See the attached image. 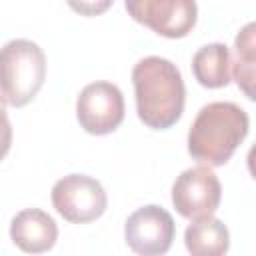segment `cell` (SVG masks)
Segmentation results:
<instances>
[{"label":"cell","instance_id":"8fae6325","mask_svg":"<svg viewBox=\"0 0 256 256\" xmlns=\"http://www.w3.org/2000/svg\"><path fill=\"white\" fill-rule=\"evenodd\" d=\"M184 244L194 256H222L230 248V232L226 224L214 216L192 220L184 232Z\"/></svg>","mask_w":256,"mask_h":256},{"label":"cell","instance_id":"9a60e30c","mask_svg":"<svg viewBox=\"0 0 256 256\" xmlns=\"http://www.w3.org/2000/svg\"><path fill=\"white\" fill-rule=\"evenodd\" d=\"M246 164H248V172H250V176L256 180V142H254V144L250 146V150H248Z\"/></svg>","mask_w":256,"mask_h":256},{"label":"cell","instance_id":"52a82bcc","mask_svg":"<svg viewBox=\"0 0 256 256\" xmlns=\"http://www.w3.org/2000/svg\"><path fill=\"white\" fill-rule=\"evenodd\" d=\"M76 118L84 132L104 136L124 120V96L112 82L98 80L82 88L76 100Z\"/></svg>","mask_w":256,"mask_h":256},{"label":"cell","instance_id":"30bf717a","mask_svg":"<svg viewBox=\"0 0 256 256\" xmlns=\"http://www.w3.org/2000/svg\"><path fill=\"white\" fill-rule=\"evenodd\" d=\"M192 74L204 88L228 86L232 74V58L228 46L222 42L202 46L192 58Z\"/></svg>","mask_w":256,"mask_h":256},{"label":"cell","instance_id":"8992f818","mask_svg":"<svg viewBox=\"0 0 256 256\" xmlns=\"http://www.w3.org/2000/svg\"><path fill=\"white\" fill-rule=\"evenodd\" d=\"M124 6L132 20L164 38H184L198 20L196 0H126Z\"/></svg>","mask_w":256,"mask_h":256},{"label":"cell","instance_id":"7a4b0ae2","mask_svg":"<svg viewBox=\"0 0 256 256\" xmlns=\"http://www.w3.org/2000/svg\"><path fill=\"white\" fill-rule=\"evenodd\" d=\"M250 130L248 114L234 102H210L200 108L188 130L190 156L206 166H224Z\"/></svg>","mask_w":256,"mask_h":256},{"label":"cell","instance_id":"4fadbf2b","mask_svg":"<svg viewBox=\"0 0 256 256\" xmlns=\"http://www.w3.org/2000/svg\"><path fill=\"white\" fill-rule=\"evenodd\" d=\"M234 52L236 56L256 54V22H248L240 28V32L234 38Z\"/></svg>","mask_w":256,"mask_h":256},{"label":"cell","instance_id":"5bb4252c","mask_svg":"<svg viewBox=\"0 0 256 256\" xmlns=\"http://www.w3.org/2000/svg\"><path fill=\"white\" fill-rule=\"evenodd\" d=\"M66 4L80 16H100L114 4V0H66Z\"/></svg>","mask_w":256,"mask_h":256},{"label":"cell","instance_id":"ba28073f","mask_svg":"<svg viewBox=\"0 0 256 256\" xmlns=\"http://www.w3.org/2000/svg\"><path fill=\"white\" fill-rule=\"evenodd\" d=\"M176 232L174 218L168 210L156 204L134 210L124 224V240L128 248L142 256L166 254Z\"/></svg>","mask_w":256,"mask_h":256},{"label":"cell","instance_id":"9c48e42d","mask_svg":"<svg viewBox=\"0 0 256 256\" xmlns=\"http://www.w3.org/2000/svg\"><path fill=\"white\" fill-rule=\"evenodd\" d=\"M12 242L28 254L48 252L58 238V226L54 218L40 208H24L10 222Z\"/></svg>","mask_w":256,"mask_h":256},{"label":"cell","instance_id":"3957f363","mask_svg":"<svg viewBox=\"0 0 256 256\" xmlns=\"http://www.w3.org/2000/svg\"><path fill=\"white\" fill-rule=\"evenodd\" d=\"M2 98L14 108L30 104L46 78V56L42 48L24 38H16L2 48Z\"/></svg>","mask_w":256,"mask_h":256},{"label":"cell","instance_id":"5b68a950","mask_svg":"<svg viewBox=\"0 0 256 256\" xmlns=\"http://www.w3.org/2000/svg\"><path fill=\"white\" fill-rule=\"evenodd\" d=\"M220 200V180L206 164L184 170L172 184V204L176 212L190 222L214 216Z\"/></svg>","mask_w":256,"mask_h":256},{"label":"cell","instance_id":"277c9868","mask_svg":"<svg viewBox=\"0 0 256 256\" xmlns=\"http://www.w3.org/2000/svg\"><path fill=\"white\" fill-rule=\"evenodd\" d=\"M52 206L72 224H88L106 212L108 196L104 186L86 174H68L52 186Z\"/></svg>","mask_w":256,"mask_h":256},{"label":"cell","instance_id":"7c38bea8","mask_svg":"<svg viewBox=\"0 0 256 256\" xmlns=\"http://www.w3.org/2000/svg\"><path fill=\"white\" fill-rule=\"evenodd\" d=\"M232 76L240 92L256 102V54L252 56H236L232 62Z\"/></svg>","mask_w":256,"mask_h":256},{"label":"cell","instance_id":"6da1fadb","mask_svg":"<svg viewBox=\"0 0 256 256\" xmlns=\"http://www.w3.org/2000/svg\"><path fill=\"white\" fill-rule=\"evenodd\" d=\"M138 118L152 130L174 126L186 102V88L180 70L166 58L146 56L132 68Z\"/></svg>","mask_w":256,"mask_h":256}]
</instances>
